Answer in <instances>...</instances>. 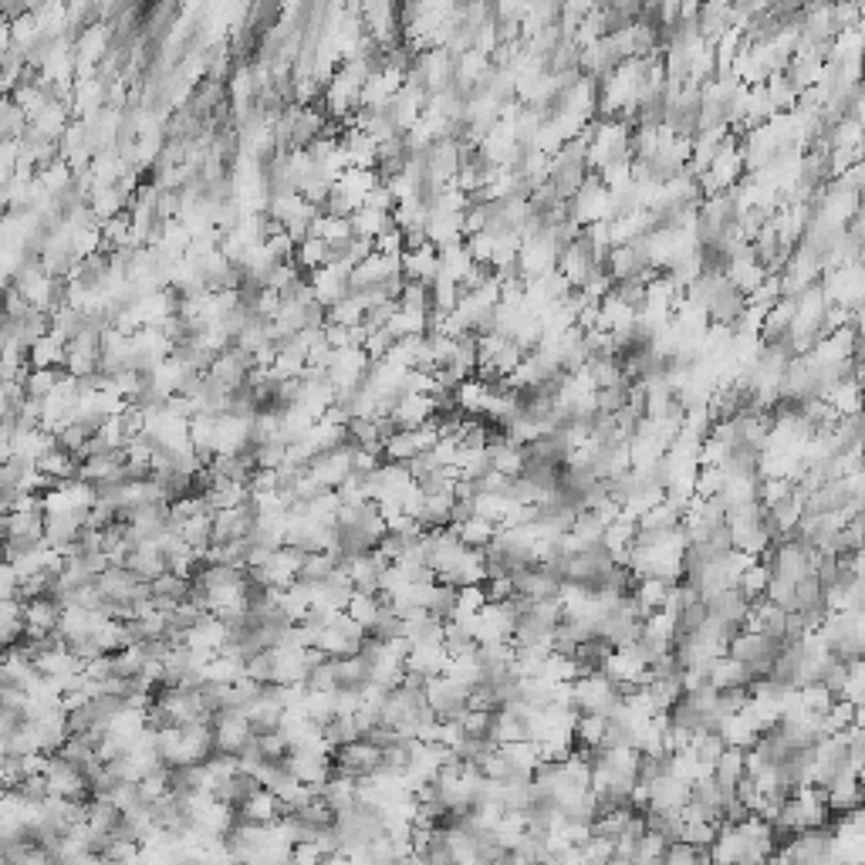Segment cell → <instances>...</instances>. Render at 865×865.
<instances>
[{
    "label": "cell",
    "instance_id": "1",
    "mask_svg": "<svg viewBox=\"0 0 865 865\" xmlns=\"http://www.w3.org/2000/svg\"><path fill=\"white\" fill-rule=\"evenodd\" d=\"M572 703L578 713L609 720L615 707L622 703V686H615L609 676H602V673H585L572 683Z\"/></svg>",
    "mask_w": 865,
    "mask_h": 865
},
{
    "label": "cell",
    "instance_id": "2",
    "mask_svg": "<svg viewBox=\"0 0 865 865\" xmlns=\"http://www.w3.org/2000/svg\"><path fill=\"white\" fill-rule=\"evenodd\" d=\"M44 784H48V795L51 798H65V801H75V805H85L92 798V788H88V778L82 768L68 764L61 754H51L48 764H44Z\"/></svg>",
    "mask_w": 865,
    "mask_h": 865
},
{
    "label": "cell",
    "instance_id": "3",
    "mask_svg": "<svg viewBox=\"0 0 865 865\" xmlns=\"http://www.w3.org/2000/svg\"><path fill=\"white\" fill-rule=\"evenodd\" d=\"M365 639V629L359 622H352L345 612H338L325 629L318 632L315 639V653H321L325 659H342V656H355L359 653Z\"/></svg>",
    "mask_w": 865,
    "mask_h": 865
},
{
    "label": "cell",
    "instance_id": "4",
    "mask_svg": "<svg viewBox=\"0 0 865 865\" xmlns=\"http://www.w3.org/2000/svg\"><path fill=\"white\" fill-rule=\"evenodd\" d=\"M379 768H382V751L376 744H369L365 737L332 751V774H342V778L362 781V778H369V774H376Z\"/></svg>",
    "mask_w": 865,
    "mask_h": 865
},
{
    "label": "cell",
    "instance_id": "5",
    "mask_svg": "<svg viewBox=\"0 0 865 865\" xmlns=\"http://www.w3.org/2000/svg\"><path fill=\"white\" fill-rule=\"evenodd\" d=\"M778 852L788 859L791 865H822L828 855H832V828H808V832L788 835L784 845H778Z\"/></svg>",
    "mask_w": 865,
    "mask_h": 865
},
{
    "label": "cell",
    "instance_id": "6",
    "mask_svg": "<svg viewBox=\"0 0 865 865\" xmlns=\"http://www.w3.org/2000/svg\"><path fill=\"white\" fill-rule=\"evenodd\" d=\"M44 514H88L95 507V487L82 480H61L41 494Z\"/></svg>",
    "mask_w": 865,
    "mask_h": 865
},
{
    "label": "cell",
    "instance_id": "7",
    "mask_svg": "<svg viewBox=\"0 0 865 865\" xmlns=\"http://www.w3.org/2000/svg\"><path fill=\"white\" fill-rule=\"evenodd\" d=\"M210 734H213V754L237 757L244 751L247 740H251L254 730L240 710H220V713H213V720H210Z\"/></svg>",
    "mask_w": 865,
    "mask_h": 865
},
{
    "label": "cell",
    "instance_id": "8",
    "mask_svg": "<svg viewBox=\"0 0 865 865\" xmlns=\"http://www.w3.org/2000/svg\"><path fill=\"white\" fill-rule=\"evenodd\" d=\"M352 474V457L349 447H338L332 453H321V457L308 460L305 467V480L315 490H338Z\"/></svg>",
    "mask_w": 865,
    "mask_h": 865
},
{
    "label": "cell",
    "instance_id": "9",
    "mask_svg": "<svg viewBox=\"0 0 865 865\" xmlns=\"http://www.w3.org/2000/svg\"><path fill=\"white\" fill-rule=\"evenodd\" d=\"M426 707L433 710L436 720H460L467 713V693L457 683H450L447 676H433L423 683Z\"/></svg>",
    "mask_w": 865,
    "mask_h": 865
},
{
    "label": "cell",
    "instance_id": "10",
    "mask_svg": "<svg viewBox=\"0 0 865 865\" xmlns=\"http://www.w3.org/2000/svg\"><path fill=\"white\" fill-rule=\"evenodd\" d=\"M98 332H82L78 338L65 342V376L71 379H92L102 365V349H98Z\"/></svg>",
    "mask_w": 865,
    "mask_h": 865
},
{
    "label": "cell",
    "instance_id": "11",
    "mask_svg": "<svg viewBox=\"0 0 865 865\" xmlns=\"http://www.w3.org/2000/svg\"><path fill=\"white\" fill-rule=\"evenodd\" d=\"M254 528V507L251 497L247 504L230 507V511H217L210 517V548L213 545H230V541H244Z\"/></svg>",
    "mask_w": 865,
    "mask_h": 865
},
{
    "label": "cell",
    "instance_id": "12",
    "mask_svg": "<svg viewBox=\"0 0 865 865\" xmlns=\"http://www.w3.org/2000/svg\"><path fill=\"white\" fill-rule=\"evenodd\" d=\"M24 605V636L31 639H44V636H58V622H61V602L55 595H38Z\"/></svg>",
    "mask_w": 865,
    "mask_h": 865
},
{
    "label": "cell",
    "instance_id": "13",
    "mask_svg": "<svg viewBox=\"0 0 865 865\" xmlns=\"http://www.w3.org/2000/svg\"><path fill=\"white\" fill-rule=\"evenodd\" d=\"M305 278H308L311 298H315L325 311L338 305V301L349 294V271H342V267L325 264V267H318V271H308Z\"/></svg>",
    "mask_w": 865,
    "mask_h": 865
},
{
    "label": "cell",
    "instance_id": "14",
    "mask_svg": "<svg viewBox=\"0 0 865 865\" xmlns=\"http://www.w3.org/2000/svg\"><path fill=\"white\" fill-rule=\"evenodd\" d=\"M284 771L298 778L308 788H318L332 778V754H311V751H291L284 757Z\"/></svg>",
    "mask_w": 865,
    "mask_h": 865
},
{
    "label": "cell",
    "instance_id": "15",
    "mask_svg": "<svg viewBox=\"0 0 865 865\" xmlns=\"http://www.w3.org/2000/svg\"><path fill=\"white\" fill-rule=\"evenodd\" d=\"M686 801H690V784L673 778V774H666V771L646 784V808L649 811H680Z\"/></svg>",
    "mask_w": 865,
    "mask_h": 865
},
{
    "label": "cell",
    "instance_id": "16",
    "mask_svg": "<svg viewBox=\"0 0 865 865\" xmlns=\"http://www.w3.org/2000/svg\"><path fill=\"white\" fill-rule=\"evenodd\" d=\"M447 663H450V656H447V649H443V642H416L406 653V673L419 676V680L443 676Z\"/></svg>",
    "mask_w": 865,
    "mask_h": 865
},
{
    "label": "cell",
    "instance_id": "17",
    "mask_svg": "<svg viewBox=\"0 0 865 865\" xmlns=\"http://www.w3.org/2000/svg\"><path fill=\"white\" fill-rule=\"evenodd\" d=\"M186 649H196V653H207V656H217L220 649H224L227 642V626L217 619V615H200V619L193 622V629L186 632V636L180 639Z\"/></svg>",
    "mask_w": 865,
    "mask_h": 865
},
{
    "label": "cell",
    "instance_id": "18",
    "mask_svg": "<svg viewBox=\"0 0 865 865\" xmlns=\"http://www.w3.org/2000/svg\"><path fill=\"white\" fill-rule=\"evenodd\" d=\"M423 234H426V244L436 247V251H443V247H453V244H463V217H460V213L426 210Z\"/></svg>",
    "mask_w": 865,
    "mask_h": 865
},
{
    "label": "cell",
    "instance_id": "19",
    "mask_svg": "<svg viewBox=\"0 0 865 865\" xmlns=\"http://www.w3.org/2000/svg\"><path fill=\"white\" fill-rule=\"evenodd\" d=\"M703 680H707L717 693H724V690H747V686L754 683V676L744 663H737V659L717 656L707 670H703Z\"/></svg>",
    "mask_w": 865,
    "mask_h": 865
},
{
    "label": "cell",
    "instance_id": "20",
    "mask_svg": "<svg viewBox=\"0 0 865 865\" xmlns=\"http://www.w3.org/2000/svg\"><path fill=\"white\" fill-rule=\"evenodd\" d=\"M251 453V419L217 416V457H237Z\"/></svg>",
    "mask_w": 865,
    "mask_h": 865
},
{
    "label": "cell",
    "instance_id": "21",
    "mask_svg": "<svg viewBox=\"0 0 865 865\" xmlns=\"http://www.w3.org/2000/svg\"><path fill=\"white\" fill-rule=\"evenodd\" d=\"M747 842L737 825H717V835L707 845V859L713 865H744Z\"/></svg>",
    "mask_w": 865,
    "mask_h": 865
},
{
    "label": "cell",
    "instance_id": "22",
    "mask_svg": "<svg viewBox=\"0 0 865 865\" xmlns=\"http://www.w3.org/2000/svg\"><path fill=\"white\" fill-rule=\"evenodd\" d=\"M707 615L710 619H717V622H727V626H744V619H747V609H751V599H744V595L737 592V588H724V592H717V595H710L707 602Z\"/></svg>",
    "mask_w": 865,
    "mask_h": 865
},
{
    "label": "cell",
    "instance_id": "23",
    "mask_svg": "<svg viewBox=\"0 0 865 865\" xmlns=\"http://www.w3.org/2000/svg\"><path fill=\"white\" fill-rule=\"evenodd\" d=\"M237 818L247 825H274L284 818V805L267 788H257L254 795L237 808Z\"/></svg>",
    "mask_w": 865,
    "mask_h": 865
},
{
    "label": "cell",
    "instance_id": "24",
    "mask_svg": "<svg viewBox=\"0 0 865 865\" xmlns=\"http://www.w3.org/2000/svg\"><path fill=\"white\" fill-rule=\"evenodd\" d=\"M55 433L41 430V426H34V430H14L11 433V447H7V457H21V460H31L38 463L44 453L55 450Z\"/></svg>",
    "mask_w": 865,
    "mask_h": 865
},
{
    "label": "cell",
    "instance_id": "25",
    "mask_svg": "<svg viewBox=\"0 0 865 865\" xmlns=\"http://www.w3.org/2000/svg\"><path fill=\"white\" fill-rule=\"evenodd\" d=\"M825 801L832 815H845L852 808H862V774H842L825 788Z\"/></svg>",
    "mask_w": 865,
    "mask_h": 865
},
{
    "label": "cell",
    "instance_id": "26",
    "mask_svg": "<svg viewBox=\"0 0 865 865\" xmlns=\"http://www.w3.org/2000/svg\"><path fill=\"white\" fill-rule=\"evenodd\" d=\"M399 267H403L406 281H419V284H433L440 278V257H436V247H419V251H403L399 257Z\"/></svg>",
    "mask_w": 865,
    "mask_h": 865
},
{
    "label": "cell",
    "instance_id": "27",
    "mask_svg": "<svg viewBox=\"0 0 865 865\" xmlns=\"http://www.w3.org/2000/svg\"><path fill=\"white\" fill-rule=\"evenodd\" d=\"M717 734H720V740H724V747H737V751H747V747L757 744V737H761V727H757L744 710H737V713H730V717L720 720Z\"/></svg>",
    "mask_w": 865,
    "mask_h": 865
},
{
    "label": "cell",
    "instance_id": "28",
    "mask_svg": "<svg viewBox=\"0 0 865 865\" xmlns=\"http://www.w3.org/2000/svg\"><path fill=\"white\" fill-rule=\"evenodd\" d=\"M670 585H676V582H666V578H636V585H632L629 595H632V602H636V609H639V619H646V615H653V612L663 609Z\"/></svg>",
    "mask_w": 865,
    "mask_h": 865
},
{
    "label": "cell",
    "instance_id": "29",
    "mask_svg": "<svg viewBox=\"0 0 865 865\" xmlns=\"http://www.w3.org/2000/svg\"><path fill=\"white\" fill-rule=\"evenodd\" d=\"M487 737L494 740V747H507L517 744V740H528V727H524V717H517L514 710H494Z\"/></svg>",
    "mask_w": 865,
    "mask_h": 865
},
{
    "label": "cell",
    "instance_id": "30",
    "mask_svg": "<svg viewBox=\"0 0 865 865\" xmlns=\"http://www.w3.org/2000/svg\"><path fill=\"white\" fill-rule=\"evenodd\" d=\"M28 362H31V369H61L65 372V342L48 332L28 349Z\"/></svg>",
    "mask_w": 865,
    "mask_h": 865
},
{
    "label": "cell",
    "instance_id": "31",
    "mask_svg": "<svg viewBox=\"0 0 865 865\" xmlns=\"http://www.w3.org/2000/svg\"><path fill=\"white\" fill-rule=\"evenodd\" d=\"M61 379H65V372L61 369H28L21 379V389H24V396L34 399V403H44V399L58 392Z\"/></svg>",
    "mask_w": 865,
    "mask_h": 865
},
{
    "label": "cell",
    "instance_id": "32",
    "mask_svg": "<svg viewBox=\"0 0 865 865\" xmlns=\"http://www.w3.org/2000/svg\"><path fill=\"white\" fill-rule=\"evenodd\" d=\"M38 467V474L48 480V484H61V480H75V470H78V457H71V453H65L61 447L48 450L44 457L34 463Z\"/></svg>",
    "mask_w": 865,
    "mask_h": 865
},
{
    "label": "cell",
    "instance_id": "33",
    "mask_svg": "<svg viewBox=\"0 0 865 865\" xmlns=\"http://www.w3.org/2000/svg\"><path fill=\"white\" fill-rule=\"evenodd\" d=\"M453 531H457V538H460L463 548H474V551H484L490 541L497 538V524L487 521V517H480V514L467 517V521L457 524Z\"/></svg>",
    "mask_w": 865,
    "mask_h": 865
},
{
    "label": "cell",
    "instance_id": "34",
    "mask_svg": "<svg viewBox=\"0 0 865 865\" xmlns=\"http://www.w3.org/2000/svg\"><path fill=\"white\" fill-rule=\"evenodd\" d=\"M24 639V605L17 599L0 602V649H11Z\"/></svg>",
    "mask_w": 865,
    "mask_h": 865
},
{
    "label": "cell",
    "instance_id": "35",
    "mask_svg": "<svg viewBox=\"0 0 865 865\" xmlns=\"http://www.w3.org/2000/svg\"><path fill=\"white\" fill-rule=\"evenodd\" d=\"M51 335H58L61 342H71L82 332H88V315L82 308H71V305H61L58 311H51Z\"/></svg>",
    "mask_w": 865,
    "mask_h": 865
},
{
    "label": "cell",
    "instance_id": "36",
    "mask_svg": "<svg viewBox=\"0 0 865 865\" xmlns=\"http://www.w3.org/2000/svg\"><path fill=\"white\" fill-rule=\"evenodd\" d=\"M436 257H440V278H450L453 284H463V278L474 271V261L463 244L443 247V251H436Z\"/></svg>",
    "mask_w": 865,
    "mask_h": 865
},
{
    "label": "cell",
    "instance_id": "37",
    "mask_svg": "<svg viewBox=\"0 0 865 865\" xmlns=\"http://www.w3.org/2000/svg\"><path fill=\"white\" fill-rule=\"evenodd\" d=\"M379 609H382V599L379 595H365V592H352L349 605H345V615H349L352 622H359V626L369 632L372 626H376L379 619Z\"/></svg>",
    "mask_w": 865,
    "mask_h": 865
},
{
    "label": "cell",
    "instance_id": "38",
    "mask_svg": "<svg viewBox=\"0 0 865 865\" xmlns=\"http://www.w3.org/2000/svg\"><path fill=\"white\" fill-rule=\"evenodd\" d=\"M686 751L697 757L703 768H713L717 757L724 754V740H720L717 730H697V734L690 737V747H686Z\"/></svg>",
    "mask_w": 865,
    "mask_h": 865
},
{
    "label": "cell",
    "instance_id": "39",
    "mask_svg": "<svg viewBox=\"0 0 865 865\" xmlns=\"http://www.w3.org/2000/svg\"><path fill=\"white\" fill-rule=\"evenodd\" d=\"M257 788H261V784H257V781L251 778V774L237 771L234 778H230V781H227L224 788H220V791H217V795H213V798H217V801H224L227 808H234V811H237L240 805H244L247 798L254 795Z\"/></svg>",
    "mask_w": 865,
    "mask_h": 865
},
{
    "label": "cell",
    "instance_id": "40",
    "mask_svg": "<svg viewBox=\"0 0 865 865\" xmlns=\"http://www.w3.org/2000/svg\"><path fill=\"white\" fill-rule=\"evenodd\" d=\"M768 582H771V572L768 568L761 565V561H751V565L744 568V572H740V578H737V592L744 595V599H764V588H768Z\"/></svg>",
    "mask_w": 865,
    "mask_h": 865
},
{
    "label": "cell",
    "instance_id": "41",
    "mask_svg": "<svg viewBox=\"0 0 865 865\" xmlns=\"http://www.w3.org/2000/svg\"><path fill=\"white\" fill-rule=\"evenodd\" d=\"M338 507H342V504H338L335 490H321V494H315L311 501H305L301 514L311 517V521H318V524H328V528H335Z\"/></svg>",
    "mask_w": 865,
    "mask_h": 865
},
{
    "label": "cell",
    "instance_id": "42",
    "mask_svg": "<svg viewBox=\"0 0 865 865\" xmlns=\"http://www.w3.org/2000/svg\"><path fill=\"white\" fill-rule=\"evenodd\" d=\"M855 724H862V710H855L852 703L845 700H832V707L825 710V734H842Z\"/></svg>",
    "mask_w": 865,
    "mask_h": 865
},
{
    "label": "cell",
    "instance_id": "43",
    "mask_svg": "<svg viewBox=\"0 0 865 865\" xmlns=\"http://www.w3.org/2000/svg\"><path fill=\"white\" fill-rule=\"evenodd\" d=\"M862 686H865V666H862V659H852L842 690H838V700H845V703H852L855 710H862V700H865Z\"/></svg>",
    "mask_w": 865,
    "mask_h": 865
},
{
    "label": "cell",
    "instance_id": "44",
    "mask_svg": "<svg viewBox=\"0 0 865 865\" xmlns=\"http://www.w3.org/2000/svg\"><path fill=\"white\" fill-rule=\"evenodd\" d=\"M487 605V592L484 585H467L457 588V609H453L450 619H474V615Z\"/></svg>",
    "mask_w": 865,
    "mask_h": 865
},
{
    "label": "cell",
    "instance_id": "45",
    "mask_svg": "<svg viewBox=\"0 0 865 865\" xmlns=\"http://www.w3.org/2000/svg\"><path fill=\"white\" fill-rule=\"evenodd\" d=\"M798 693H801V707L811 713H825L835 700V693H828L822 683H808V686H801Z\"/></svg>",
    "mask_w": 865,
    "mask_h": 865
},
{
    "label": "cell",
    "instance_id": "46",
    "mask_svg": "<svg viewBox=\"0 0 865 865\" xmlns=\"http://www.w3.org/2000/svg\"><path fill=\"white\" fill-rule=\"evenodd\" d=\"M703 849H693V845L686 842H670L663 852V859H659V865H697Z\"/></svg>",
    "mask_w": 865,
    "mask_h": 865
},
{
    "label": "cell",
    "instance_id": "47",
    "mask_svg": "<svg viewBox=\"0 0 865 865\" xmlns=\"http://www.w3.org/2000/svg\"><path fill=\"white\" fill-rule=\"evenodd\" d=\"M362 210H376V213H392V210H396V200H392V193L382 186V180L372 186L369 193H365Z\"/></svg>",
    "mask_w": 865,
    "mask_h": 865
},
{
    "label": "cell",
    "instance_id": "48",
    "mask_svg": "<svg viewBox=\"0 0 865 865\" xmlns=\"http://www.w3.org/2000/svg\"><path fill=\"white\" fill-rule=\"evenodd\" d=\"M321 859H325V855H321L315 842H294L288 865H321Z\"/></svg>",
    "mask_w": 865,
    "mask_h": 865
},
{
    "label": "cell",
    "instance_id": "49",
    "mask_svg": "<svg viewBox=\"0 0 865 865\" xmlns=\"http://www.w3.org/2000/svg\"><path fill=\"white\" fill-rule=\"evenodd\" d=\"M98 865H142L139 859H98Z\"/></svg>",
    "mask_w": 865,
    "mask_h": 865
},
{
    "label": "cell",
    "instance_id": "50",
    "mask_svg": "<svg viewBox=\"0 0 865 865\" xmlns=\"http://www.w3.org/2000/svg\"><path fill=\"white\" fill-rule=\"evenodd\" d=\"M321 865H349V859L345 855H328V859H321Z\"/></svg>",
    "mask_w": 865,
    "mask_h": 865
},
{
    "label": "cell",
    "instance_id": "51",
    "mask_svg": "<svg viewBox=\"0 0 865 865\" xmlns=\"http://www.w3.org/2000/svg\"><path fill=\"white\" fill-rule=\"evenodd\" d=\"M609 865H632V862H629V859H622V855H612Z\"/></svg>",
    "mask_w": 865,
    "mask_h": 865
}]
</instances>
